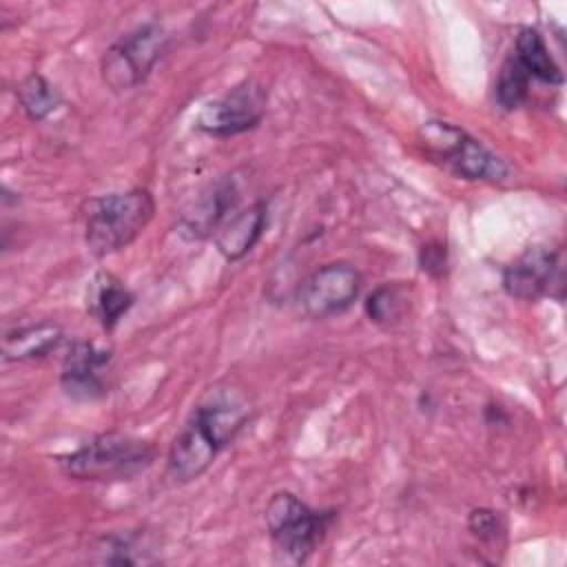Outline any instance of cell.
<instances>
[{"label":"cell","instance_id":"obj_15","mask_svg":"<svg viewBox=\"0 0 567 567\" xmlns=\"http://www.w3.org/2000/svg\"><path fill=\"white\" fill-rule=\"evenodd\" d=\"M155 549L142 532H111L95 540L91 563L97 565H151Z\"/></svg>","mask_w":567,"mask_h":567},{"label":"cell","instance_id":"obj_6","mask_svg":"<svg viewBox=\"0 0 567 567\" xmlns=\"http://www.w3.org/2000/svg\"><path fill=\"white\" fill-rule=\"evenodd\" d=\"M166 44L168 35L157 22L140 24L137 29L128 31L106 49L100 62L102 82L113 93L135 89L148 78L153 66L159 62V58L166 51Z\"/></svg>","mask_w":567,"mask_h":567},{"label":"cell","instance_id":"obj_11","mask_svg":"<svg viewBox=\"0 0 567 567\" xmlns=\"http://www.w3.org/2000/svg\"><path fill=\"white\" fill-rule=\"evenodd\" d=\"M111 363V350L97 348L91 341H73L69 348L60 383L66 396L75 401H95L106 394L104 372Z\"/></svg>","mask_w":567,"mask_h":567},{"label":"cell","instance_id":"obj_7","mask_svg":"<svg viewBox=\"0 0 567 567\" xmlns=\"http://www.w3.org/2000/svg\"><path fill=\"white\" fill-rule=\"evenodd\" d=\"M361 272L343 261L312 270L297 290L299 308L310 319H328L346 312L361 295Z\"/></svg>","mask_w":567,"mask_h":567},{"label":"cell","instance_id":"obj_20","mask_svg":"<svg viewBox=\"0 0 567 567\" xmlns=\"http://www.w3.org/2000/svg\"><path fill=\"white\" fill-rule=\"evenodd\" d=\"M467 529L487 545H498L505 538L507 525L501 516V512L489 509V507H476L467 516Z\"/></svg>","mask_w":567,"mask_h":567},{"label":"cell","instance_id":"obj_9","mask_svg":"<svg viewBox=\"0 0 567 567\" xmlns=\"http://www.w3.org/2000/svg\"><path fill=\"white\" fill-rule=\"evenodd\" d=\"M560 252L549 246H532L503 270V290L520 301H538L563 288Z\"/></svg>","mask_w":567,"mask_h":567},{"label":"cell","instance_id":"obj_13","mask_svg":"<svg viewBox=\"0 0 567 567\" xmlns=\"http://www.w3.org/2000/svg\"><path fill=\"white\" fill-rule=\"evenodd\" d=\"M135 295L111 272H97L86 288V310L104 328L113 330L131 310Z\"/></svg>","mask_w":567,"mask_h":567},{"label":"cell","instance_id":"obj_5","mask_svg":"<svg viewBox=\"0 0 567 567\" xmlns=\"http://www.w3.org/2000/svg\"><path fill=\"white\" fill-rule=\"evenodd\" d=\"M421 142L432 159L441 162L463 179L498 182L507 173L501 157L450 122H425L421 128Z\"/></svg>","mask_w":567,"mask_h":567},{"label":"cell","instance_id":"obj_21","mask_svg":"<svg viewBox=\"0 0 567 567\" xmlns=\"http://www.w3.org/2000/svg\"><path fill=\"white\" fill-rule=\"evenodd\" d=\"M421 264H423V270H427V272H434V268H436V275H441L443 272V266H445V250L443 248H432V246H423V250H421Z\"/></svg>","mask_w":567,"mask_h":567},{"label":"cell","instance_id":"obj_17","mask_svg":"<svg viewBox=\"0 0 567 567\" xmlns=\"http://www.w3.org/2000/svg\"><path fill=\"white\" fill-rule=\"evenodd\" d=\"M410 306V288L401 281L381 284L365 297V315L372 323L390 328L396 326Z\"/></svg>","mask_w":567,"mask_h":567},{"label":"cell","instance_id":"obj_14","mask_svg":"<svg viewBox=\"0 0 567 567\" xmlns=\"http://www.w3.org/2000/svg\"><path fill=\"white\" fill-rule=\"evenodd\" d=\"M64 332L53 321H40L29 326H16L2 337V359L4 361H33L53 352Z\"/></svg>","mask_w":567,"mask_h":567},{"label":"cell","instance_id":"obj_10","mask_svg":"<svg viewBox=\"0 0 567 567\" xmlns=\"http://www.w3.org/2000/svg\"><path fill=\"white\" fill-rule=\"evenodd\" d=\"M239 188L233 177H221L195 195L179 215V233L188 239H204L217 233L237 208Z\"/></svg>","mask_w":567,"mask_h":567},{"label":"cell","instance_id":"obj_16","mask_svg":"<svg viewBox=\"0 0 567 567\" xmlns=\"http://www.w3.org/2000/svg\"><path fill=\"white\" fill-rule=\"evenodd\" d=\"M512 55L527 71L529 78H536V80H543V82H549V84H560L563 82L560 69L554 62V58L549 55V49H547L543 35L536 29H532V27L520 29Z\"/></svg>","mask_w":567,"mask_h":567},{"label":"cell","instance_id":"obj_18","mask_svg":"<svg viewBox=\"0 0 567 567\" xmlns=\"http://www.w3.org/2000/svg\"><path fill=\"white\" fill-rule=\"evenodd\" d=\"M16 97L27 117L33 122L47 120L62 104L60 91L40 73H29L22 78L16 86Z\"/></svg>","mask_w":567,"mask_h":567},{"label":"cell","instance_id":"obj_12","mask_svg":"<svg viewBox=\"0 0 567 567\" xmlns=\"http://www.w3.org/2000/svg\"><path fill=\"white\" fill-rule=\"evenodd\" d=\"M268 224V204L264 199L250 204L248 208L235 213L217 233L215 244L217 250L228 259L237 261L244 255H248L259 237L264 235Z\"/></svg>","mask_w":567,"mask_h":567},{"label":"cell","instance_id":"obj_2","mask_svg":"<svg viewBox=\"0 0 567 567\" xmlns=\"http://www.w3.org/2000/svg\"><path fill=\"white\" fill-rule=\"evenodd\" d=\"M155 213V199L146 188L97 195L84 202V241L91 255L106 257L131 246Z\"/></svg>","mask_w":567,"mask_h":567},{"label":"cell","instance_id":"obj_19","mask_svg":"<svg viewBox=\"0 0 567 567\" xmlns=\"http://www.w3.org/2000/svg\"><path fill=\"white\" fill-rule=\"evenodd\" d=\"M529 80L532 78L518 64V60L514 55H509L503 62V66H501V73H498V80H496V89H494L498 106H503L505 111L518 109L527 100Z\"/></svg>","mask_w":567,"mask_h":567},{"label":"cell","instance_id":"obj_4","mask_svg":"<svg viewBox=\"0 0 567 567\" xmlns=\"http://www.w3.org/2000/svg\"><path fill=\"white\" fill-rule=\"evenodd\" d=\"M264 518L277 551L292 563H303L330 532L337 512L315 509L292 492H277L268 501Z\"/></svg>","mask_w":567,"mask_h":567},{"label":"cell","instance_id":"obj_3","mask_svg":"<svg viewBox=\"0 0 567 567\" xmlns=\"http://www.w3.org/2000/svg\"><path fill=\"white\" fill-rule=\"evenodd\" d=\"M155 461V447L124 432H104L78 450L58 456L60 470L75 481H131Z\"/></svg>","mask_w":567,"mask_h":567},{"label":"cell","instance_id":"obj_8","mask_svg":"<svg viewBox=\"0 0 567 567\" xmlns=\"http://www.w3.org/2000/svg\"><path fill=\"white\" fill-rule=\"evenodd\" d=\"M266 89L255 80H244L221 97L204 104L197 128L213 137H230L255 128L266 113Z\"/></svg>","mask_w":567,"mask_h":567},{"label":"cell","instance_id":"obj_1","mask_svg":"<svg viewBox=\"0 0 567 567\" xmlns=\"http://www.w3.org/2000/svg\"><path fill=\"white\" fill-rule=\"evenodd\" d=\"M250 405L230 385L210 388L175 434L166 467L175 483L199 478L248 423Z\"/></svg>","mask_w":567,"mask_h":567}]
</instances>
